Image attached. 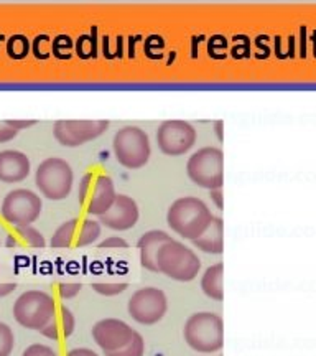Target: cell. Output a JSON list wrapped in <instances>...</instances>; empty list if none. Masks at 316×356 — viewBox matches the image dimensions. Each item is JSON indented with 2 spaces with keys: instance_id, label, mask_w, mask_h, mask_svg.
Returning a JSON list of instances; mask_svg holds the SVG:
<instances>
[{
  "instance_id": "1",
  "label": "cell",
  "mask_w": 316,
  "mask_h": 356,
  "mask_svg": "<svg viewBox=\"0 0 316 356\" xmlns=\"http://www.w3.org/2000/svg\"><path fill=\"white\" fill-rule=\"evenodd\" d=\"M215 220L208 204L197 197L176 198L168 208L167 222L178 236L194 241Z\"/></svg>"
},
{
  "instance_id": "2",
  "label": "cell",
  "mask_w": 316,
  "mask_h": 356,
  "mask_svg": "<svg viewBox=\"0 0 316 356\" xmlns=\"http://www.w3.org/2000/svg\"><path fill=\"white\" fill-rule=\"evenodd\" d=\"M158 273L178 282H191L198 277L201 270V259L193 249L183 243L172 239L162 244L157 252Z\"/></svg>"
},
{
  "instance_id": "3",
  "label": "cell",
  "mask_w": 316,
  "mask_h": 356,
  "mask_svg": "<svg viewBox=\"0 0 316 356\" xmlns=\"http://www.w3.org/2000/svg\"><path fill=\"white\" fill-rule=\"evenodd\" d=\"M185 341L198 353H216L224 345L222 318L213 312H198L188 317L183 328Z\"/></svg>"
},
{
  "instance_id": "4",
  "label": "cell",
  "mask_w": 316,
  "mask_h": 356,
  "mask_svg": "<svg viewBox=\"0 0 316 356\" xmlns=\"http://www.w3.org/2000/svg\"><path fill=\"white\" fill-rule=\"evenodd\" d=\"M74 181L73 168L60 157L44 159L35 172V185L44 198L61 202L71 193Z\"/></svg>"
},
{
  "instance_id": "5",
  "label": "cell",
  "mask_w": 316,
  "mask_h": 356,
  "mask_svg": "<svg viewBox=\"0 0 316 356\" xmlns=\"http://www.w3.org/2000/svg\"><path fill=\"white\" fill-rule=\"evenodd\" d=\"M55 314V299L43 291H26L13 304V318L28 330L40 332Z\"/></svg>"
},
{
  "instance_id": "6",
  "label": "cell",
  "mask_w": 316,
  "mask_h": 356,
  "mask_svg": "<svg viewBox=\"0 0 316 356\" xmlns=\"http://www.w3.org/2000/svg\"><path fill=\"white\" fill-rule=\"evenodd\" d=\"M224 155L219 147H203L186 162V173L194 185L206 190L222 188Z\"/></svg>"
},
{
  "instance_id": "7",
  "label": "cell",
  "mask_w": 316,
  "mask_h": 356,
  "mask_svg": "<svg viewBox=\"0 0 316 356\" xmlns=\"http://www.w3.org/2000/svg\"><path fill=\"white\" fill-rule=\"evenodd\" d=\"M113 149L120 165L132 170L147 165L152 154L149 136L144 129L135 126H126L115 132Z\"/></svg>"
},
{
  "instance_id": "8",
  "label": "cell",
  "mask_w": 316,
  "mask_h": 356,
  "mask_svg": "<svg viewBox=\"0 0 316 356\" xmlns=\"http://www.w3.org/2000/svg\"><path fill=\"white\" fill-rule=\"evenodd\" d=\"M79 202L88 215L102 216L109 211L117 197L114 180L104 173H86L78 191Z\"/></svg>"
},
{
  "instance_id": "9",
  "label": "cell",
  "mask_w": 316,
  "mask_h": 356,
  "mask_svg": "<svg viewBox=\"0 0 316 356\" xmlns=\"http://www.w3.org/2000/svg\"><path fill=\"white\" fill-rule=\"evenodd\" d=\"M43 202L40 195L28 188H17L8 191L0 207V215L8 225L28 226L42 215Z\"/></svg>"
},
{
  "instance_id": "10",
  "label": "cell",
  "mask_w": 316,
  "mask_h": 356,
  "mask_svg": "<svg viewBox=\"0 0 316 356\" xmlns=\"http://www.w3.org/2000/svg\"><path fill=\"white\" fill-rule=\"evenodd\" d=\"M131 317L142 325H155L168 310L167 293L158 287H142L132 293L127 304Z\"/></svg>"
},
{
  "instance_id": "11",
  "label": "cell",
  "mask_w": 316,
  "mask_h": 356,
  "mask_svg": "<svg viewBox=\"0 0 316 356\" xmlns=\"http://www.w3.org/2000/svg\"><path fill=\"white\" fill-rule=\"evenodd\" d=\"M101 222L91 218L79 220V218H71V220L61 222L58 229L51 236V248H84L91 246L101 238Z\"/></svg>"
},
{
  "instance_id": "12",
  "label": "cell",
  "mask_w": 316,
  "mask_h": 356,
  "mask_svg": "<svg viewBox=\"0 0 316 356\" xmlns=\"http://www.w3.org/2000/svg\"><path fill=\"white\" fill-rule=\"evenodd\" d=\"M197 142V129L190 122L172 119L160 124L157 129L158 149L167 155H183Z\"/></svg>"
},
{
  "instance_id": "13",
  "label": "cell",
  "mask_w": 316,
  "mask_h": 356,
  "mask_svg": "<svg viewBox=\"0 0 316 356\" xmlns=\"http://www.w3.org/2000/svg\"><path fill=\"white\" fill-rule=\"evenodd\" d=\"M108 127V121H56L53 136L61 145L79 147L101 137Z\"/></svg>"
},
{
  "instance_id": "14",
  "label": "cell",
  "mask_w": 316,
  "mask_h": 356,
  "mask_svg": "<svg viewBox=\"0 0 316 356\" xmlns=\"http://www.w3.org/2000/svg\"><path fill=\"white\" fill-rule=\"evenodd\" d=\"M133 333L135 330L131 325L119 318H102L92 327V338L104 353L126 346L132 340Z\"/></svg>"
},
{
  "instance_id": "15",
  "label": "cell",
  "mask_w": 316,
  "mask_h": 356,
  "mask_svg": "<svg viewBox=\"0 0 316 356\" xmlns=\"http://www.w3.org/2000/svg\"><path fill=\"white\" fill-rule=\"evenodd\" d=\"M139 216V204H137L135 200L128 197V195L119 193L109 211L99 216V222L101 226H106L109 229L127 231L137 225Z\"/></svg>"
},
{
  "instance_id": "16",
  "label": "cell",
  "mask_w": 316,
  "mask_h": 356,
  "mask_svg": "<svg viewBox=\"0 0 316 356\" xmlns=\"http://www.w3.org/2000/svg\"><path fill=\"white\" fill-rule=\"evenodd\" d=\"M30 159L20 150H2L0 152V181L19 184L30 175Z\"/></svg>"
},
{
  "instance_id": "17",
  "label": "cell",
  "mask_w": 316,
  "mask_h": 356,
  "mask_svg": "<svg viewBox=\"0 0 316 356\" xmlns=\"http://www.w3.org/2000/svg\"><path fill=\"white\" fill-rule=\"evenodd\" d=\"M172 236L167 231L162 229H152L147 231L140 236L137 248L140 252V264L144 269L150 270V273H158L157 267V252L162 248V244L172 241Z\"/></svg>"
},
{
  "instance_id": "18",
  "label": "cell",
  "mask_w": 316,
  "mask_h": 356,
  "mask_svg": "<svg viewBox=\"0 0 316 356\" xmlns=\"http://www.w3.org/2000/svg\"><path fill=\"white\" fill-rule=\"evenodd\" d=\"M74 328H76L74 314L66 305H61L60 309H56V314L53 315L47 327L40 330V333L43 337L50 338V340L58 341L63 340V338H69L74 333Z\"/></svg>"
},
{
  "instance_id": "19",
  "label": "cell",
  "mask_w": 316,
  "mask_h": 356,
  "mask_svg": "<svg viewBox=\"0 0 316 356\" xmlns=\"http://www.w3.org/2000/svg\"><path fill=\"white\" fill-rule=\"evenodd\" d=\"M193 244L206 254H222L224 251V222L221 218L215 216L208 229L198 239H194Z\"/></svg>"
},
{
  "instance_id": "20",
  "label": "cell",
  "mask_w": 316,
  "mask_h": 356,
  "mask_svg": "<svg viewBox=\"0 0 316 356\" xmlns=\"http://www.w3.org/2000/svg\"><path fill=\"white\" fill-rule=\"evenodd\" d=\"M44 244L43 234L32 225L15 226L6 239L7 248H44Z\"/></svg>"
},
{
  "instance_id": "21",
  "label": "cell",
  "mask_w": 316,
  "mask_h": 356,
  "mask_svg": "<svg viewBox=\"0 0 316 356\" xmlns=\"http://www.w3.org/2000/svg\"><path fill=\"white\" fill-rule=\"evenodd\" d=\"M201 291L211 300L221 302L224 299V291H222V262L209 266L204 270L201 277Z\"/></svg>"
},
{
  "instance_id": "22",
  "label": "cell",
  "mask_w": 316,
  "mask_h": 356,
  "mask_svg": "<svg viewBox=\"0 0 316 356\" xmlns=\"http://www.w3.org/2000/svg\"><path fill=\"white\" fill-rule=\"evenodd\" d=\"M30 53V42L25 35H12L7 40V55L12 60H24Z\"/></svg>"
},
{
  "instance_id": "23",
  "label": "cell",
  "mask_w": 316,
  "mask_h": 356,
  "mask_svg": "<svg viewBox=\"0 0 316 356\" xmlns=\"http://www.w3.org/2000/svg\"><path fill=\"white\" fill-rule=\"evenodd\" d=\"M145 355V341L139 332L133 333L132 340L126 346L117 351H109L106 356H144Z\"/></svg>"
},
{
  "instance_id": "24",
  "label": "cell",
  "mask_w": 316,
  "mask_h": 356,
  "mask_svg": "<svg viewBox=\"0 0 316 356\" xmlns=\"http://www.w3.org/2000/svg\"><path fill=\"white\" fill-rule=\"evenodd\" d=\"M15 346V335L7 323L0 322V356H10Z\"/></svg>"
},
{
  "instance_id": "25",
  "label": "cell",
  "mask_w": 316,
  "mask_h": 356,
  "mask_svg": "<svg viewBox=\"0 0 316 356\" xmlns=\"http://www.w3.org/2000/svg\"><path fill=\"white\" fill-rule=\"evenodd\" d=\"M128 284L126 282H94L92 284V291L99 293V296L106 297H114L127 291Z\"/></svg>"
},
{
  "instance_id": "26",
  "label": "cell",
  "mask_w": 316,
  "mask_h": 356,
  "mask_svg": "<svg viewBox=\"0 0 316 356\" xmlns=\"http://www.w3.org/2000/svg\"><path fill=\"white\" fill-rule=\"evenodd\" d=\"M50 47H51L50 38H48L47 35H38V37L35 38V42H33L35 56L42 58V60L48 58V55H50Z\"/></svg>"
},
{
  "instance_id": "27",
  "label": "cell",
  "mask_w": 316,
  "mask_h": 356,
  "mask_svg": "<svg viewBox=\"0 0 316 356\" xmlns=\"http://www.w3.org/2000/svg\"><path fill=\"white\" fill-rule=\"evenodd\" d=\"M81 289L83 286L79 282H61L60 286H58V293H60V297L63 300H69L74 299V297L81 292Z\"/></svg>"
},
{
  "instance_id": "28",
  "label": "cell",
  "mask_w": 316,
  "mask_h": 356,
  "mask_svg": "<svg viewBox=\"0 0 316 356\" xmlns=\"http://www.w3.org/2000/svg\"><path fill=\"white\" fill-rule=\"evenodd\" d=\"M22 356H60V355H58L56 351L51 348V346L42 345V343H33L24 351V355Z\"/></svg>"
},
{
  "instance_id": "29",
  "label": "cell",
  "mask_w": 316,
  "mask_h": 356,
  "mask_svg": "<svg viewBox=\"0 0 316 356\" xmlns=\"http://www.w3.org/2000/svg\"><path fill=\"white\" fill-rule=\"evenodd\" d=\"M19 132L20 131H17V129L12 126V119H8V121H0V144L15 139V137L19 136Z\"/></svg>"
},
{
  "instance_id": "30",
  "label": "cell",
  "mask_w": 316,
  "mask_h": 356,
  "mask_svg": "<svg viewBox=\"0 0 316 356\" xmlns=\"http://www.w3.org/2000/svg\"><path fill=\"white\" fill-rule=\"evenodd\" d=\"M101 249H115V248H128V243L120 236H109V238L102 239L99 243Z\"/></svg>"
},
{
  "instance_id": "31",
  "label": "cell",
  "mask_w": 316,
  "mask_h": 356,
  "mask_svg": "<svg viewBox=\"0 0 316 356\" xmlns=\"http://www.w3.org/2000/svg\"><path fill=\"white\" fill-rule=\"evenodd\" d=\"M53 43L61 44V48H53V53H55L58 58H65L63 51H69L71 47H73V44H71V38L65 37V35H60V37H58Z\"/></svg>"
},
{
  "instance_id": "32",
  "label": "cell",
  "mask_w": 316,
  "mask_h": 356,
  "mask_svg": "<svg viewBox=\"0 0 316 356\" xmlns=\"http://www.w3.org/2000/svg\"><path fill=\"white\" fill-rule=\"evenodd\" d=\"M15 289H17L15 282H2V280H0V297L10 296Z\"/></svg>"
},
{
  "instance_id": "33",
  "label": "cell",
  "mask_w": 316,
  "mask_h": 356,
  "mask_svg": "<svg viewBox=\"0 0 316 356\" xmlns=\"http://www.w3.org/2000/svg\"><path fill=\"white\" fill-rule=\"evenodd\" d=\"M66 356H99V355L89 348H74V350L68 351V355Z\"/></svg>"
},
{
  "instance_id": "34",
  "label": "cell",
  "mask_w": 316,
  "mask_h": 356,
  "mask_svg": "<svg viewBox=\"0 0 316 356\" xmlns=\"http://www.w3.org/2000/svg\"><path fill=\"white\" fill-rule=\"evenodd\" d=\"M211 193V200L215 202V204L217 207V210H222V188H217V190H211L209 191Z\"/></svg>"
},
{
  "instance_id": "35",
  "label": "cell",
  "mask_w": 316,
  "mask_h": 356,
  "mask_svg": "<svg viewBox=\"0 0 316 356\" xmlns=\"http://www.w3.org/2000/svg\"><path fill=\"white\" fill-rule=\"evenodd\" d=\"M35 121H12V126L17 129V131H22V129H26V127H32L35 126Z\"/></svg>"
},
{
  "instance_id": "36",
  "label": "cell",
  "mask_w": 316,
  "mask_h": 356,
  "mask_svg": "<svg viewBox=\"0 0 316 356\" xmlns=\"http://www.w3.org/2000/svg\"><path fill=\"white\" fill-rule=\"evenodd\" d=\"M221 127H222V122L217 121L216 122V134H217V139L222 140V132H221Z\"/></svg>"
}]
</instances>
